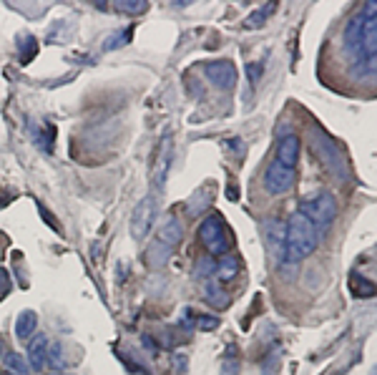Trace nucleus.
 I'll use <instances>...</instances> for the list:
<instances>
[{
    "instance_id": "nucleus-1",
    "label": "nucleus",
    "mask_w": 377,
    "mask_h": 375,
    "mask_svg": "<svg viewBox=\"0 0 377 375\" xmlns=\"http://www.w3.org/2000/svg\"><path fill=\"white\" fill-rule=\"evenodd\" d=\"M319 244V237L314 232L312 222L305 214H292L290 224H287V235H284V257L290 262H299V259L310 257Z\"/></svg>"
},
{
    "instance_id": "nucleus-2",
    "label": "nucleus",
    "mask_w": 377,
    "mask_h": 375,
    "mask_svg": "<svg viewBox=\"0 0 377 375\" xmlns=\"http://www.w3.org/2000/svg\"><path fill=\"white\" fill-rule=\"evenodd\" d=\"M299 214H305L307 219L312 222V227H314V232H317V237H322L327 232V227L334 222V217H337V204H334V197L332 194H327V191L314 194V197H310V199L302 202Z\"/></svg>"
},
{
    "instance_id": "nucleus-3",
    "label": "nucleus",
    "mask_w": 377,
    "mask_h": 375,
    "mask_svg": "<svg viewBox=\"0 0 377 375\" xmlns=\"http://www.w3.org/2000/svg\"><path fill=\"white\" fill-rule=\"evenodd\" d=\"M199 239H202V244L206 247V252L214 255V257L226 255L229 247H232L229 235H226L224 229V219H222L219 214H211V217H206V219L199 224Z\"/></svg>"
},
{
    "instance_id": "nucleus-4",
    "label": "nucleus",
    "mask_w": 377,
    "mask_h": 375,
    "mask_svg": "<svg viewBox=\"0 0 377 375\" xmlns=\"http://www.w3.org/2000/svg\"><path fill=\"white\" fill-rule=\"evenodd\" d=\"M377 6L375 3H367V6L363 8V13L355 15L352 21L347 23V28H345V48H347L352 56H357V58L363 61V28H365V21L370 18V15H375Z\"/></svg>"
},
{
    "instance_id": "nucleus-5",
    "label": "nucleus",
    "mask_w": 377,
    "mask_h": 375,
    "mask_svg": "<svg viewBox=\"0 0 377 375\" xmlns=\"http://www.w3.org/2000/svg\"><path fill=\"white\" fill-rule=\"evenodd\" d=\"M153 219H156V199L144 197L136 204L133 214H131V237L133 239H144L151 232Z\"/></svg>"
},
{
    "instance_id": "nucleus-6",
    "label": "nucleus",
    "mask_w": 377,
    "mask_h": 375,
    "mask_svg": "<svg viewBox=\"0 0 377 375\" xmlns=\"http://www.w3.org/2000/svg\"><path fill=\"white\" fill-rule=\"evenodd\" d=\"M294 179H297V174H294V169H290V167H284V164L279 162H272L269 164L267 174H264V189L269 191V194H287V191L294 186Z\"/></svg>"
},
{
    "instance_id": "nucleus-7",
    "label": "nucleus",
    "mask_w": 377,
    "mask_h": 375,
    "mask_svg": "<svg viewBox=\"0 0 377 375\" xmlns=\"http://www.w3.org/2000/svg\"><path fill=\"white\" fill-rule=\"evenodd\" d=\"M204 74L211 81V86H217L222 91L234 89V83H237V68H234L232 61H211V63H206Z\"/></svg>"
},
{
    "instance_id": "nucleus-8",
    "label": "nucleus",
    "mask_w": 377,
    "mask_h": 375,
    "mask_svg": "<svg viewBox=\"0 0 377 375\" xmlns=\"http://www.w3.org/2000/svg\"><path fill=\"white\" fill-rule=\"evenodd\" d=\"M299 136H294V133H290V136H284L279 144H277V159L274 162L284 164V167H290V169H294V164H297L299 159Z\"/></svg>"
},
{
    "instance_id": "nucleus-9",
    "label": "nucleus",
    "mask_w": 377,
    "mask_h": 375,
    "mask_svg": "<svg viewBox=\"0 0 377 375\" xmlns=\"http://www.w3.org/2000/svg\"><path fill=\"white\" fill-rule=\"evenodd\" d=\"M48 343L51 340L45 338V335H36V338L28 343V361H30V368L41 373L45 370V363H48Z\"/></svg>"
},
{
    "instance_id": "nucleus-10",
    "label": "nucleus",
    "mask_w": 377,
    "mask_h": 375,
    "mask_svg": "<svg viewBox=\"0 0 377 375\" xmlns=\"http://www.w3.org/2000/svg\"><path fill=\"white\" fill-rule=\"evenodd\" d=\"M169 159H171V136H164L159 147V156H156V169H153V186L159 189L166 179L169 171Z\"/></svg>"
},
{
    "instance_id": "nucleus-11",
    "label": "nucleus",
    "mask_w": 377,
    "mask_h": 375,
    "mask_svg": "<svg viewBox=\"0 0 377 375\" xmlns=\"http://www.w3.org/2000/svg\"><path fill=\"white\" fill-rule=\"evenodd\" d=\"M284 235H287V224L279 219H269L267 222V242L269 250L274 252V257H282L284 255Z\"/></svg>"
},
{
    "instance_id": "nucleus-12",
    "label": "nucleus",
    "mask_w": 377,
    "mask_h": 375,
    "mask_svg": "<svg viewBox=\"0 0 377 375\" xmlns=\"http://www.w3.org/2000/svg\"><path fill=\"white\" fill-rule=\"evenodd\" d=\"M156 242L166 244L169 250H174L176 244L182 242V222H179V219L164 222V227L159 229V237H156Z\"/></svg>"
},
{
    "instance_id": "nucleus-13",
    "label": "nucleus",
    "mask_w": 377,
    "mask_h": 375,
    "mask_svg": "<svg viewBox=\"0 0 377 375\" xmlns=\"http://www.w3.org/2000/svg\"><path fill=\"white\" fill-rule=\"evenodd\" d=\"M36 325H38V315L33 310H23L18 315V323H15V338L18 340H28L33 332H36Z\"/></svg>"
},
{
    "instance_id": "nucleus-14",
    "label": "nucleus",
    "mask_w": 377,
    "mask_h": 375,
    "mask_svg": "<svg viewBox=\"0 0 377 375\" xmlns=\"http://www.w3.org/2000/svg\"><path fill=\"white\" fill-rule=\"evenodd\" d=\"M169 257H171V250H169L166 244H161V242H151V247L146 250V259H149V265L151 267L166 265Z\"/></svg>"
},
{
    "instance_id": "nucleus-15",
    "label": "nucleus",
    "mask_w": 377,
    "mask_h": 375,
    "mask_svg": "<svg viewBox=\"0 0 377 375\" xmlns=\"http://www.w3.org/2000/svg\"><path fill=\"white\" fill-rule=\"evenodd\" d=\"M214 272H217L224 282L234 280V277H237V272H239V259H237V257L222 259V262H217V270H214Z\"/></svg>"
},
{
    "instance_id": "nucleus-16",
    "label": "nucleus",
    "mask_w": 377,
    "mask_h": 375,
    "mask_svg": "<svg viewBox=\"0 0 377 375\" xmlns=\"http://www.w3.org/2000/svg\"><path fill=\"white\" fill-rule=\"evenodd\" d=\"M204 294H206V300H209L214 308H226V305H229L226 292H222L219 285H214V282H206V285H204Z\"/></svg>"
},
{
    "instance_id": "nucleus-17",
    "label": "nucleus",
    "mask_w": 377,
    "mask_h": 375,
    "mask_svg": "<svg viewBox=\"0 0 377 375\" xmlns=\"http://www.w3.org/2000/svg\"><path fill=\"white\" fill-rule=\"evenodd\" d=\"M131 36H133V28H121L118 33H114V36L103 43V51H116V48H121V45L131 43Z\"/></svg>"
},
{
    "instance_id": "nucleus-18",
    "label": "nucleus",
    "mask_w": 377,
    "mask_h": 375,
    "mask_svg": "<svg viewBox=\"0 0 377 375\" xmlns=\"http://www.w3.org/2000/svg\"><path fill=\"white\" fill-rule=\"evenodd\" d=\"M3 363H6V368L13 375H28V365H25V361H23V355L6 353L3 355Z\"/></svg>"
},
{
    "instance_id": "nucleus-19",
    "label": "nucleus",
    "mask_w": 377,
    "mask_h": 375,
    "mask_svg": "<svg viewBox=\"0 0 377 375\" xmlns=\"http://www.w3.org/2000/svg\"><path fill=\"white\" fill-rule=\"evenodd\" d=\"M114 8H116L118 13L138 15V13H146V10H149V3H144V0H138V3H133V0H116Z\"/></svg>"
},
{
    "instance_id": "nucleus-20",
    "label": "nucleus",
    "mask_w": 377,
    "mask_h": 375,
    "mask_svg": "<svg viewBox=\"0 0 377 375\" xmlns=\"http://www.w3.org/2000/svg\"><path fill=\"white\" fill-rule=\"evenodd\" d=\"M277 6H267V8H259V10H254L252 15H247V21H244V25L247 28H261L264 25V21H267V15L274 10Z\"/></svg>"
},
{
    "instance_id": "nucleus-21",
    "label": "nucleus",
    "mask_w": 377,
    "mask_h": 375,
    "mask_svg": "<svg viewBox=\"0 0 377 375\" xmlns=\"http://www.w3.org/2000/svg\"><path fill=\"white\" fill-rule=\"evenodd\" d=\"M45 365H53L56 370H61L65 365L63 345H61V343H48V363H45Z\"/></svg>"
},
{
    "instance_id": "nucleus-22",
    "label": "nucleus",
    "mask_w": 377,
    "mask_h": 375,
    "mask_svg": "<svg viewBox=\"0 0 377 375\" xmlns=\"http://www.w3.org/2000/svg\"><path fill=\"white\" fill-rule=\"evenodd\" d=\"M349 290H352V294H357V297H367V294L375 292V287H372L367 280H363L360 275H352V282H349Z\"/></svg>"
},
{
    "instance_id": "nucleus-23",
    "label": "nucleus",
    "mask_w": 377,
    "mask_h": 375,
    "mask_svg": "<svg viewBox=\"0 0 377 375\" xmlns=\"http://www.w3.org/2000/svg\"><path fill=\"white\" fill-rule=\"evenodd\" d=\"M23 41H25V43H21V63H30V61L36 58L38 45H36V41H33L30 36H25Z\"/></svg>"
},
{
    "instance_id": "nucleus-24",
    "label": "nucleus",
    "mask_w": 377,
    "mask_h": 375,
    "mask_svg": "<svg viewBox=\"0 0 377 375\" xmlns=\"http://www.w3.org/2000/svg\"><path fill=\"white\" fill-rule=\"evenodd\" d=\"M196 320H199V330H217V328H219V320H217V317L202 315V317H196Z\"/></svg>"
},
{
    "instance_id": "nucleus-25",
    "label": "nucleus",
    "mask_w": 377,
    "mask_h": 375,
    "mask_svg": "<svg viewBox=\"0 0 377 375\" xmlns=\"http://www.w3.org/2000/svg\"><path fill=\"white\" fill-rule=\"evenodd\" d=\"M8 290H10V275H8L6 270L0 267V297H3V294H8Z\"/></svg>"
},
{
    "instance_id": "nucleus-26",
    "label": "nucleus",
    "mask_w": 377,
    "mask_h": 375,
    "mask_svg": "<svg viewBox=\"0 0 377 375\" xmlns=\"http://www.w3.org/2000/svg\"><path fill=\"white\" fill-rule=\"evenodd\" d=\"M247 71H249V76H252V83L259 81V76H261V66H259V63H252Z\"/></svg>"
},
{
    "instance_id": "nucleus-27",
    "label": "nucleus",
    "mask_w": 377,
    "mask_h": 375,
    "mask_svg": "<svg viewBox=\"0 0 377 375\" xmlns=\"http://www.w3.org/2000/svg\"><path fill=\"white\" fill-rule=\"evenodd\" d=\"M0 358H3V345H0Z\"/></svg>"
},
{
    "instance_id": "nucleus-28",
    "label": "nucleus",
    "mask_w": 377,
    "mask_h": 375,
    "mask_svg": "<svg viewBox=\"0 0 377 375\" xmlns=\"http://www.w3.org/2000/svg\"><path fill=\"white\" fill-rule=\"evenodd\" d=\"M0 375H3V373H0Z\"/></svg>"
}]
</instances>
